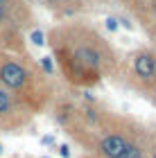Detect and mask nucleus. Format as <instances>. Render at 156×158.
<instances>
[{
	"instance_id": "1",
	"label": "nucleus",
	"mask_w": 156,
	"mask_h": 158,
	"mask_svg": "<svg viewBox=\"0 0 156 158\" xmlns=\"http://www.w3.org/2000/svg\"><path fill=\"white\" fill-rule=\"evenodd\" d=\"M50 43L70 81L93 84L113 68V52L95 30L82 25L52 30Z\"/></svg>"
},
{
	"instance_id": "2",
	"label": "nucleus",
	"mask_w": 156,
	"mask_h": 158,
	"mask_svg": "<svg viewBox=\"0 0 156 158\" xmlns=\"http://www.w3.org/2000/svg\"><path fill=\"white\" fill-rule=\"evenodd\" d=\"M39 77H43V75L36 73L20 56H14L9 52H0V86L5 90H9L18 102H20V95H23L25 106H27V99L34 97V93L39 88V81H41Z\"/></svg>"
},
{
	"instance_id": "3",
	"label": "nucleus",
	"mask_w": 156,
	"mask_h": 158,
	"mask_svg": "<svg viewBox=\"0 0 156 158\" xmlns=\"http://www.w3.org/2000/svg\"><path fill=\"white\" fill-rule=\"evenodd\" d=\"M127 84L133 90L152 95L156 90V50L143 48L129 56V70H127Z\"/></svg>"
},
{
	"instance_id": "4",
	"label": "nucleus",
	"mask_w": 156,
	"mask_h": 158,
	"mask_svg": "<svg viewBox=\"0 0 156 158\" xmlns=\"http://www.w3.org/2000/svg\"><path fill=\"white\" fill-rule=\"evenodd\" d=\"M97 129H100V131H97L95 152L102 158H120L124 154L129 140L136 135L131 129H127V127H109L104 120H100Z\"/></svg>"
},
{
	"instance_id": "5",
	"label": "nucleus",
	"mask_w": 156,
	"mask_h": 158,
	"mask_svg": "<svg viewBox=\"0 0 156 158\" xmlns=\"http://www.w3.org/2000/svg\"><path fill=\"white\" fill-rule=\"evenodd\" d=\"M27 120V109L23 102H18L9 90H5L0 86V129H11L20 127Z\"/></svg>"
},
{
	"instance_id": "6",
	"label": "nucleus",
	"mask_w": 156,
	"mask_h": 158,
	"mask_svg": "<svg viewBox=\"0 0 156 158\" xmlns=\"http://www.w3.org/2000/svg\"><path fill=\"white\" fill-rule=\"evenodd\" d=\"M45 5H48V7H52L54 11L59 9V11H63V14H70V11L79 9L82 0H45Z\"/></svg>"
},
{
	"instance_id": "7",
	"label": "nucleus",
	"mask_w": 156,
	"mask_h": 158,
	"mask_svg": "<svg viewBox=\"0 0 156 158\" xmlns=\"http://www.w3.org/2000/svg\"><path fill=\"white\" fill-rule=\"evenodd\" d=\"M18 5H23V2H18V0H0V9H5L7 14H11V16H14V11L18 9Z\"/></svg>"
},
{
	"instance_id": "8",
	"label": "nucleus",
	"mask_w": 156,
	"mask_h": 158,
	"mask_svg": "<svg viewBox=\"0 0 156 158\" xmlns=\"http://www.w3.org/2000/svg\"><path fill=\"white\" fill-rule=\"evenodd\" d=\"M147 158H156V138L147 140Z\"/></svg>"
},
{
	"instance_id": "9",
	"label": "nucleus",
	"mask_w": 156,
	"mask_h": 158,
	"mask_svg": "<svg viewBox=\"0 0 156 158\" xmlns=\"http://www.w3.org/2000/svg\"><path fill=\"white\" fill-rule=\"evenodd\" d=\"M32 43H36V45H43V43H45L43 34H41V32H32Z\"/></svg>"
},
{
	"instance_id": "10",
	"label": "nucleus",
	"mask_w": 156,
	"mask_h": 158,
	"mask_svg": "<svg viewBox=\"0 0 156 158\" xmlns=\"http://www.w3.org/2000/svg\"><path fill=\"white\" fill-rule=\"evenodd\" d=\"M41 66L45 68V73H52V63H50V56H43V59H41Z\"/></svg>"
},
{
	"instance_id": "11",
	"label": "nucleus",
	"mask_w": 156,
	"mask_h": 158,
	"mask_svg": "<svg viewBox=\"0 0 156 158\" xmlns=\"http://www.w3.org/2000/svg\"><path fill=\"white\" fill-rule=\"evenodd\" d=\"M106 27H109L111 32H116V30H118V20H116V18H109V20H106Z\"/></svg>"
},
{
	"instance_id": "12",
	"label": "nucleus",
	"mask_w": 156,
	"mask_h": 158,
	"mask_svg": "<svg viewBox=\"0 0 156 158\" xmlns=\"http://www.w3.org/2000/svg\"><path fill=\"white\" fill-rule=\"evenodd\" d=\"M59 154H61L63 158H70V149H68V145H61V147H59Z\"/></svg>"
},
{
	"instance_id": "13",
	"label": "nucleus",
	"mask_w": 156,
	"mask_h": 158,
	"mask_svg": "<svg viewBox=\"0 0 156 158\" xmlns=\"http://www.w3.org/2000/svg\"><path fill=\"white\" fill-rule=\"evenodd\" d=\"M25 2H32V0H25Z\"/></svg>"
}]
</instances>
